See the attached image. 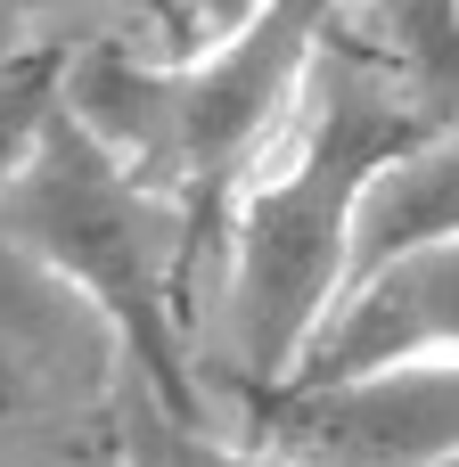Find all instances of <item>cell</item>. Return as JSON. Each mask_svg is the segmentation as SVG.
I'll use <instances>...</instances> for the list:
<instances>
[{"mask_svg":"<svg viewBox=\"0 0 459 467\" xmlns=\"http://www.w3.org/2000/svg\"><path fill=\"white\" fill-rule=\"evenodd\" d=\"M361 41H378L419 90H435L459 107V0H361V16H345Z\"/></svg>","mask_w":459,"mask_h":467,"instance_id":"8","label":"cell"},{"mask_svg":"<svg viewBox=\"0 0 459 467\" xmlns=\"http://www.w3.org/2000/svg\"><path fill=\"white\" fill-rule=\"evenodd\" d=\"M0 238L25 246L41 271H57L123 337L131 369L156 386L164 410L205 419V394H197V328H205L197 238L164 189H148L90 123L66 115L57 90H49L25 156L0 189Z\"/></svg>","mask_w":459,"mask_h":467,"instance_id":"3","label":"cell"},{"mask_svg":"<svg viewBox=\"0 0 459 467\" xmlns=\"http://www.w3.org/2000/svg\"><path fill=\"white\" fill-rule=\"evenodd\" d=\"M140 386L123 337L0 238V467H115Z\"/></svg>","mask_w":459,"mask_h":467,"instance_id":"4","label":"cell"},{"mask_svg":"<svg viewBox=\"0 0 459 467\" xmlns=\"http://www.w3.org/2000/svg\"><path fill=\"white\" fill-rule=\"evenodd\" d=\"M443 115L452 107L435 90H419L378 41H361L337 16L287 131L238 189L214 254L197 328V394L214 427H238L263 394L296 378V353L312 345L320 312L353 271V230L378 172L411 156Z\"/></svg>","mask_w":459,"mask_h":467,"instance_id":"1","label":"cell"},{"mask_svg":"<svg viewBox=\"0 0 459 467\" xmlns=\"http://www.w3.org/2000/svg\"><path fill=\"white\" fill-rule=\"evenodd\" d=\"M411 238H459V107L378 172L370 205H361V230H353V263L361 254H386V246H411Z\"/></svg>","mask_w":459,"mask_h":467,"instance_id":"7","label":"cell"},{"mask_svg":"<svg viewBox=\"0 0 459 467\" xmlns=\"http://www.w3.org/2000/svg\"><path fill=\"white\" fill-rule=\"evenodd\" d=\"M82 41H99V25L74 0H0V74L41 66V57H74Z\"/></svg>","mask_w":459,"mask_h":467,"instance_id":"9","label":"cell"},{"mask_svg":"<svg viewBox=\"0 0 459 467\" xmlns=\"http://www.w3.org/2000/svg\"><path fill=\"white\" fill-rule=\"evenodd\" d=\"M337 16L345 0H246L189 57H140L115 41H82L57 66L66 115L90 123L148 189L172 197V213L197 238L205 287H214L230 205L271 156V140L287 131Z\"/></svg>","mask_w":459,"mask_h":467,"instance_id":"2","label":"cell"},{"mask_svg":"<svg viewBox=\"0 0 459 467\" xmlns=\"http://www.w3.org/2000/svg\"><path fill=\"white\" fill-rule=\"evenodd\" d=\"M230 435L296 467H459V361L263 394Z\"/></svg>","mask_w":459,"mask_h":467,"instance_id":"5","label":"cell"},{"mask_svg":"<svg viewBox=\"0 0 459 467\" xmlns=\"http://www.w3.org/2000/svg\"><path fill=\"white\" fill-rule=\"evenodd\" d=\"M427 361H459V238H411L361 254L337 304L320 312L312 345L296 353L287 386H361Z\"/></svg>","mask_w":459,"mask_h":467,"instance_id":"6","label":"cell"},{"mask_svg":"<svg viewBox=\"0 0 459 467\" xmlns=\"http://www.w3.org/2000/svg\"><path fill=\"white\" fill-rule=\"evenodd\" d=\"M57 66H66V57H41V66L0 74V189H8V172H16V156H25V140H33V123H41L49 90H57Z\"/></svg>","mask_w":459,"mask_h":467,"instance_id":"10","label":"cell"}]
</instances>
